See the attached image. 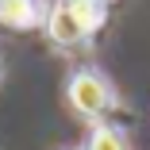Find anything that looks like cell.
<instances>
[{"instance_id":"1","label":"cell","mask_w":150,"mask_h":150,"mask_svg":"<svg viewBox=\"0 0 150 150\" xmlns=\"http://www.w3.org/2000/svg\"><path fill=\"white\" fill-rule=\"evenodd\" d=\"M104 23L100 4H85V0H54L46 8V35L58 46H81L88 42Z\"/></svg>"},{"instance_id":"2","label":"cell","mask_w":150,"mask_h":150,"mask_svg":"<svg viewBox=\"0 0 150 150\" xmlns=\"http://www.w3.org/2000/svg\"><path fill=\"white\" fill-rule=\"evenodd\" d=\"M66 96H69L73 112H81L85 119H104L115 108V88L96 69H77L69 77V85H66Z\"/></svg>"},{"instance_id":"3","label":"cell","mask_w":150,"mask_h":150,"mask_svg":"<svg viewBox=\"0 0 150 150\" xmlns=\"http://www.w3.org/2000/svg\"><path fill=\"white\" fill-rule=\"evenodd\" d=\"M0 23L8 31H31L35 23H46L42 0H0Z\"/></svg>"},{"instance_id":"4","label":"cell","mask_w":150,"mask_h":150,"mask_svg":"<svg viewBox=\"0 0 150 150\" xmlns=\"http://www.w3.org/2000/svg\"><path fill=\"white\" fill-rule=\"evenodd\" d=\"M85 150H127V142H123V135H119L112 123H93Z\"/></svg>"},{"instance_id":"5","label":"cell","mask_w":150,"mask_h":150,"mask_svg":"<svg viewBox=\"0 0 150 150\" xmlns=\"http://www.w3.org/2000/svg\"><path fill=\"white\" fill-rule=\"evenodd\" d=\"M85 4H100V8H104V4H112V0H85Z\"/></svg>"}]
</instances>
